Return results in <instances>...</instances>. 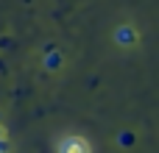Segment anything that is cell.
Masks as SVG:
<instances>
[{
  "instance_id": "6da1fadb",
  "label": "cell",
  "mask_w": 159,
  "mask_h": 153,
  "mask_svg": "<svg viewBox=\"0 0 159 153\" xmlns=\"http://www.w3.org/2000/svg\"><path fill=\"white\" fill-rule=\"evenodd\" d=\"M56 153H92V145L84 137H78V134H70V137H61L59 139Z\"/></svg>"
},
{
  "instance_id": "7a4b0ae2",
  "label": "cell",
  "mask_w": 159,
  "mask_h": 153,
  "mask_svg": "<svg viewBox=\"0 0 159 153\" xmlns=\"http://www.w3.org/2000/svg\"><path fill=\"white\" fill-rule=\"evenodd\" d=\"M115 42H117V45H123V47H131V45H137V42H140V33H137L131 25H120V28L115 31Z\"/></svg>"
},
{
  "instance_id": "3957f363",
  "label": "cell",
  "mask_w": 159,
  "mask_h": 153,
  "mask_svg": "<svg viewBox=\"0 0 159 153\" xmlns=\"http://www.w3.org/2000/svg\"><path fill=\"white\" fill-rule=\"evenodd\" d=\"M61 61H64V59H61V53H59L56 47H48V50H45V67H48L50 72H56V70L61 67Z\"/></svg>"
},
{
  "instance_id": "277c9868",
  "label": "cell",
  "mask_w": 159,
  "mask_h": 153,
  "mask_svg": "<svg viewBox=\"0 0 159 153\" xmlns=\"http://www.w3.org/2000/svg\"><path fill=\"white\" fill-rule=\"evenodd\" d=\"M117 145L126 148V151L134 148V145H137V134H134V131H120V134H117Z\"/></svg>"
},
{
  "instance_id": "5b68a950",
  "label": "cell",
  "mask_w": 159,
  "mask_h": 153,
  "mask_svg": "<svg viewBox=\"0 0 159 153\" xmlns=\"http://www.w3.org/2000/svg\"><path fill=\"white\" fill-rule=\"evenodd\" d=\"M0 139H6V131H3V125H0Z\"/></svg>"
},
{
  "instance_id": "8992f818",
  "label": "cell",
  "mask_w": 159,
  "mask_h": 153,
  "mask_svg": "<svg viewBox=\"0 0 159 153\" xmlns=\"http://www.w3.org/2000/svg\"><path fill=\"white\" fill-rule=\"evenodd\" d=\"M0 117H3V114H0Z\"/></svg>"
}]
</instances>
